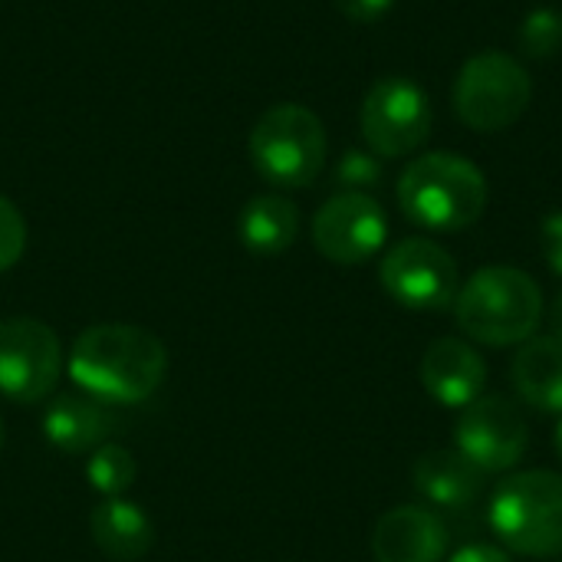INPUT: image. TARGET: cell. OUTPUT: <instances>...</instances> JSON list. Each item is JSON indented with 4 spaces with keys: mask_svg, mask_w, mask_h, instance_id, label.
I'll list each match as a JSON object with an SVG mask.
<instances>
[{
    "mask_svg": "<svg viewBox=\"0 0 562 562\" xmlns=\"http://www.w3.org/2000/svg\"><path fill=\"white\" fill-rule=\"evenodd\" d=\"M445 550L448 527L425 507H395L372 533L375 562H441Z\"/></svg>",
    "mask_w": 562,
    "mask_h": 562,
    "instance_id": "4fadbf2b",
    "label": "cell"
},
{
    "mask_svg": "<svg viewBox=\"0 0 562 562\" xmlns=\"http://www.w3.org/2000/svg\"><path fill=\"white\" fill-rule=\"evenodd\" d=\"M543 254H547L550 270L562 277V211H553L543 221Z\"/></svg>",
    "mask_w": 562,
    "mask_h": 562,
    "instance_id": "cb8c5ba5",
    "label": "cell"
},
{
    "mask_svg": "<svg viewBox=\"0 0 562 562\" xmlns=\"http://www.w3.org/2000/svg\"><path fill=\"white\" fill-rule=\"evenodd\" d=\"M422 382L425 392L445 408H464L484 395L487 362L474 346L445 336L428 346L422 359Z\"/></svg>",
    "mask_w": 562,
    "mask_h": 562,
    "instance_id": "7c38bea8",
    "label": "cell"
},
{
    "mask_svg": "<svg viewBox=\"0 0 562 562\" xmlns=\"http://www.w3.org/2000/svg\"><path fill=\"white\" fill-rule=\"evenodd\" d=\"M553 336L562 339V293L557 296V303H553Z\"/></svg>",
    "mask_w": 562,
    "mask_h": 562,
    "instance_id": "484cf974",
    "label": "cell"
},
{
    "mask_svg": "<svg viewBox=\"0 0 562 562\" xmlns=\"http://www.w3.org/2000/svg\"><path fill=\"white\" fill-rule=\"evenodd\" d=\"M491 530L507 550L520 557H560L562 474L524 471L507 477L491 497Z\"/></svg>",
    "mask_w": 562,
    "mask_h": 562,
    "instance_id": "277c9868",
    "label": "cell"
},
{
    "mask_svg": "<svg viewBox=\"0 0 562 562\" xmlns=\"http://www.w3.org/2000/svg\"><path fill=\"white\" fill-rule=\"evenodd\" d=\"M520 49L533 59H553L562 49V13L553 7H540L527 13L520 26Z\"/></svg>",
    "mask_w": 562,
    "mask_h": 562,
    "instance_id": "ffe728a7",
    "label": "cell"
},
{
    "mask_svg": "<svg viewBox=\"0 0 562 562\" xmlns=\"http://www.w3.org/2000/svg\"><path fill=\"white\" fill-rule=\"evenodd\" d=\"M26 250V221L10 198L0 194V273L10 270Z\"/></svg>",
    "mask_w": 562,
    "mask_h": 562,
    "instance_id": "7402d4cb",
    "label": "cell"
},
{
    "mask_svg": "<svg viewBox=\"0 0 562 562\" xmlns=\"http://www.w3.org/2000/svg\"><path fill=\"white\" fill-rule=\"evenodd\" d=\"M557 454H560V461H562V422H560V428H557Z\"/></svg>",
    "mask_w": 562,
    "mask_h": 562,
    "instance_id": "4316f807",
    "label": "cell"
},
{
    "mask_svg": "<svg viewBox=\"0 0 562 562\" xmlns=\"http://www.w3.org/2000/svg\"><path fill=\"white\" fill-rule=\"evenodd\" d=\"M326 128L300 102L270 105L250 132V161L277 188H306L326 168Z\"/></svg>",
    "mask_w": 562,
    "mask_h": 562,
    "instance_id": "5b68a950",
    "label": "cell"
},
{
    "mask_svg": "<svg viewBox=\"0 0 562 562\" xmlns=\"http://www.w3.org/2000/svg\"><path fill=\"white\" fill-rule=\"evenodd\" d=\"M115 428L105 402L92 395H59L43 412V438L63 454H92Z\"/></svg>",
    "mask_w": 562,
    "mask_h": 562,
    "instance_id": "5bb4252c",
    "label": "cell"
},
{
    "mask_svg": "<svg viewBox=\"0 0 562 562\" xmlns=\"http://www.w3.org/2000/svg\"><path fill=\"white\" fill-rule=\"evenodd\" d=\"M59 372L63 349L43 319H0V395L16 405H36L53 395Z\"/></svg>",
    "mask_w": 562,
    "mask_h": 562,
    "instance_id": "ba28073f",
    "label": "cell"
},
{
    "mask_svg": "<svg viewBox=\"0 0 562 562\" xmlns=\"http://www.w3.org/2000/svg\"><path fill=\"white\" fill-rule=\"evenodd\" d=\"M382 178H385V168H382L379 155H372V151L352 148V151H346V155L339 158V165H336V184H339L342 191L369 194L372 188L382 184Z\"/></svg>",
    "mask_w": 562,
    "mask_h": 562,
    "instance_id": "44dd1931",
    "label": "cell"
},
{
    "mask_svg": "<svg viewBox=\"0 0 562 562\" xmlns=\"http://www.w3.org/2000/svg\"><path fill=\"white\" fill-rule=\"evenodd\" d=\"M451 562H514L504 550L497 547H484V543H474V547H464L461 553H454Z\"/></svg>",
    "mask_w": 562,
    "mask_h": 562,
    "instance_id": "d4e9b609",
    "label": "cell"
},
{
    "mask_svg": "<svg viewBox=\"0 0 562 562\" xmlns=\"http://www.w3.org/2000/svg\"><path fill=\"white\" fill-rule=\"evenodd\" d=\"M138 468H135V458L128 448L115 445V441H105L99 445L92 454H89V464H86V477L92 484L95 494H102L105 501L112 497H122L132 481H135Z\"/></svg>",
    "mask_w": 562,
    "mask_h": 562,
    "instance_id": "d6986e66",
    "label": "cell"
},
{
    "mask_svg": "<svg viewBox=\"0 0 562 562\" xmlns=\"http://www.w3.org/2000/svg\"><path fill=\"white\" fill-rule=\"evenodd\" d=\"M72 382L105 402V405H135L155 395L168 372L165 342L128 323H99L79 333L69 352Z\"/></svg>",
    "mask_w": 562,
    "mask_h": 562,
    "instance_id": "6da1fadb",
    "label": "cell"
},
{
    "mask_svg": "<svg viewBox=\"0 0 562 562\" xmlns=\"http://www.w3.org/2000/svg\"><path fill=\"white\" fill-rule=\"evenodd\" d=\"M333 3L352 23H379L395 7V0H333Z\"/></svg>",
    "mask_w": 562,
    "mask_h": 562,
    "instance_id": "603a6c76",
    "label": "cell"
},
{
    "mask_svg": "<svg viewBox=\"0 0 562 562\" xmlns=\"http://www.w3.org/2000/svg\"><path fill=\"white\" fill-rule=\"evenodd\" d=\"M454 313L474 342L517 346L533 339L543 319V290L527 270L484 267L458 290Z\"/></svg>",
    "mask_w": 562,
    "mask_h": 562,
    "instance_id": "3957f363",
    "label": "cell"
},
{
    "mask_svg": "<svg viewBox=\"0 0 562 562\" xmlns=\"http://www.w3.org/2000/svg\"><path fill=\"white\" fill-rule=\"evenodd\" d=\"M240 244L257 257L283 254L300 234V211L283 194H257L244 204L237 217Z\"/></svg>",
    "mask_w": 562,
    "mask_h": 562,
    "instance_id": "ac0fdd59",
    "label": "cell"
},
{
    "mask_svg": "<svg viewBox=\"0 0 562 562\" xmlns=\"http://www.w3.org/2000/svg\"><path fill=\"white\" fill-rule=\"evenodd\" d=\"M514 385L537 412H562V339L533 336L520 346L510 366Z\"/></svg>",
    "mask_w": 562,
    "mask_h": 562,
    "instance_id": "e0dca14e",
    "label": "cell"
},
{
    "mask_svg": "<svg viewBox=\"0 0 562 562\" xmlns=\"http://www.w3.org/2000/svg\"><path fill=\"white\" fill-rule=\"evenodd\" d=\"M533 79L520 59L504 49L474 53L454 79V112L458 119L484 135L504 132L530 109Z\"/></svg>",
    "mask_w": 562,
    "mask_h": 562,
    "instance_id": "8992f818",
    "label": "cell"
},
{
    "mask_svg": "<svg viewBox=\"0 0 562 562\" xmlns=\"http://www.w3.org/2000/svg\"><path fill=\"white\" fill-rule=\"evenodd\" d=\"M379 280L385 293L408 310H448L458 300V263L454 257L428 240V237H408L398 240L385 257Z\"/></svg>",
    "mask_w": 562,
    "mask_h": 562,
    "instance_id": "9c48e42d",
    "label": "cell"
},
{
    "mask_svg": "<svg viewBox=\"0 0 562 562\" xmlns=\"http://www.w3.org/2000/svg\"><path fill=\"white\" fill-rule=\"evenodd\" d=\"M362 138L379 158H402L418 151L435 125L428 92L408 76H382L359 109Z\"/></svg>",
    "mask_w": 562,
    "mask_h": 562,
    "instance_id": "52a82bcc",
    "label": "cell"
},
{
    "mask_svg": "<svg viewBox=\"0 0 562 562\" xmlns=\"http://www.w3.org/2000/svg\"><path fill=\"white\" fill-rule=\"evenodd\" d=\"M389 237V217L372 194L339 191L313 217L316 250L342 267L372 260Z\"/></svg>",
    "mask_w": 562,
    "mask_h": 562,
    "instance_id": "8fae6325",
    "label": "cell"
},
{
    "mask_svg": "<svg viewBox=\"0 0 562 562\" xmlns=\"http://www.w3.org/2000/svg\"><path fill=\"white\" fill-rule=\"evenodd\" d=\"M487 201L491 188L484 171L454 151L418 155L398 178V204L405 217L425 231H464L481 221Z\"/></svg>",
    "mask_w": 562,
    "mask_h": 562,
    "instance_id": "7a4b0ae2",
    "label": "cell"
},
{
    "mask_svg": "<svg viewBox=\"0 0 562 562\" xmlns=\"http://www.w3.org/2000/svg\"><path fill=\"white\" fill-rule=\"evenodd\" d=\"M454 448L484 474H497L524 461L530 448V428L510 398L481 395L461 408L454 425Z\"/></svg>",
    "mask_w": 562,
    "mask_h": 562,
    "instance_id": "30bf717a",
    "label": "cell"
},
{
    "mask_svg": "<svg viewBox=\"0 0 562 562\" xmlns=\"http://www.w3.org/2000/svg\"><path fill=\"white\" fill-rule=\"evenodd\" d=\"M0 451H3V418H0Z\"/></svg>",
    "mask_w": 562,
    "mask_h": 562,
    "instance_id": "83f0119b",
    "label": "cell"
},
{
    "mask_svg": "<svg viewBox=\"0 0 562 562\" xmlns=\"http://www.w3.org/2000/svg\"><path fill=\"white\" fill-rule=\"evenodd\" d=\"M89 530L95 547L115 562L142 560L155 543L151 517L125 497L102 501L89 517Z\"/></svg>",
    "mask_w": 562,
    "mask_h": 562,
    "instance_id": "2e32d148",
    "label": "cell"
},
{
    "mask_svg": "<svg viewBox=\"0 0 562 562\" xmlns=\"http://www.w3.org/2000/svg\"><path fill=\"white\" fill-rule=\"evenodd\" d=\"M412 481H415V491L435 507L461 510L481 497L484 471L471 458H464L458 448H445V451L422 454L412 471Z\"/></svg>",
    "mask_w": 562,
    "mask_h": 562,
    "instance_id": "9a60e30c",
    "label": "cell"
}]
</instances>
